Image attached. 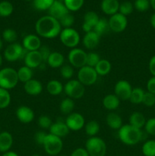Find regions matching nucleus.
I'll list each match as a JSON object with an SVG mask.
<instances>
[{
    "instance_id": "nucleus-44",
    "label": "nucleus",
    "mask_w": 155,
    "mask_h": 156,
    "mask_svg": "<svg viewBox=\"0 0 155 156\" xmlns=\"http://www.w3.org/2000/svg\"><path fill=\"white\" fill-rule=\"evenodd\" d=\"M60 74L63 79L70 80L74 75V69L71 65H63L60 68Z\"/></svg>"
},
{
    "instance_id": "nucleus-53",
    "label": "nucleus",
    "mask_w": 155,
    "mask_h": 156,
    "mask_svg": "<svg viewBox=\"0 0 155 156\" xmlns=\"http://www.w3.org/2000/svg\"><path fill=\"white\" fill-rule=\"evenodd\" d=\"M148 69L152 76H155V55L152 56L149 60Z\"/></svg>"
},
{
    "instance_id": "nucleus-43",
    "label": "nucleus",
    "mask_w": 155,
    "mask_h": 156,
    "mask_svg": "<svg viewBox=\"0 0 155 156\" xmlns=\"http://www.w3.org/2000/svg\"><path fill=\"white\" fill-rule=\"evenodd\" d=\"M59 23H60L61 26L63 27L64 28H69L71 27V26L74 24V18L72 15L68 12L65 15H64L62 18L59 20Z\"/></svg>"
},
{
    "instance_id": "nucleus-40",
    "label": "nucleus",
    "mask_w": 155,
    "mask_h": 156,
    "mask_svg": "<svg viewBox=\"0 0 155 156\" xmlns=\"http://www.w3.org/2000/svg\"><path fill=\"white\" fill-rule=\"evenodd\" d=\"M55 0H33V5L35 9L39 11L49 10Z\"/></svg>"
},
{
    "instance_id": "nucleus-47",
    "label": "nucleus",
    "mask_w": 155,
    "mask_h": 156,
    "mask_svg": "<svg viewBox=\"0 0 155 156\" xmlns=\"http://www.w3.org/2000/svg\"><path fill=\"white\" fill-rule=\"evenodd\" d=\"M144 128L146 133L155 136V117L148 119L146 121Z\"/></svg>"
},
{
    "instance_id": "nucleus-54",
    "label": "nucleus",
    "mask_w": 155,
    "mask_h": 156,
    "mask_svg": "<svg viewBox=\"0 0 155 156\" xmlns=\"http://www.w3.org/2000/svg\"><path fill=\"white\" fill-rule=\"evenodd\" d=\"M2 156H19V155H18L16 152H13V151H9V152L3 153V155Z\"/></svg>"
},
{
    "instance_id": "nucleus-36",
    "label": "nucleus",
    "mask_w": 155,
    "mask_h": 156,
    "mask_svg": "<svg viewBox=\"0 0 155 156\" xmlns=\"http://www.w3.org/2000/svg\"><path fill=\"white\" fill-rule=\"evenodd\" d=\"M141 152L144 156H155V140H150L144 142Z\"/></svg>"
},
{
    "instance_id": "nucleus-17",
    "label": "nucleus",
    "mask_w": 155,
    "mask_h": 156,
    "mask_svg": "<svg viewBox=\"0 0 155 156\" xmlns=\"http://www.w3.org/2000/svg\"><path fill=\"white\" fill-rule=\"evenodd\" d=\"M49 15L53 17L54 18L59 21L60 18H62L64 15L68 14L69 11L66 8V6L64 4L63 1H59V0H55L54 2L51 5V7L49 9Z\"/></svg>"
},
{
    "instance_id": "nucleus-29",
    "label": "nucleus",
    "mask_w": 155,
    "mask_h": 156,
    "mask_svg": "<svg viewBox=\"0 0 155 156\" xmlns=\"http://www.w3.org/2000/svg\"><path fill=\"white\" fill-rule=\"evenodd\" d=\"M94 69H95L98 76H105L110 73L112 66H111L110 62L109 60L105 59H101L99 61L98 63L97 64V66L94 67Z\"/></svg>"
},
{
    "instance_id": "nucleus-21",
    "label": "nucleus",
    "mask_w": 155,
    "mask_h": 156,
    "mask_svg": "<svg viewBox=\"0 0 155 156\" xmlns=\"http://www.w3.org/2000/svg\"><path fill=\"white\" fill-rule=\"evenodd\" d=\"M24 89L27 94L36 96L40 94L43 91V85L40 81L32 79L24 85Z\"/></svg>"
},
{
    "instance_id": "nucleus-41",
    "label": "nucleus",
    "mask_w": 155,
    "mask_h": 156,
    "mask_svg": "<svg viewBox=\"0 0 155 156\" xmlns=\"http://www.w3.org/2000/svg\"><path fill=\"white\" fill-rule=\"evenodd\" d=\"M100 59H101L98 53H95V52H89L88 53H87L86 66L94 68Z\"/></svg>"
},
{
    "instance_id": "nucleus-38",
    "label": "nucleus",
    "mask_w": 155,
    "mask_h": 156,
    "mask_svg": "<svg viewBox=\"0 0 155 156\" xmlns=\"http://www.w3.org/2000/svg\"><path fill=\"white\" fill-rule=\"evenodd\" d=\"M2 38L9 44H14L18 40V34L14 29L6 28L2 32Z\"/></svg>"
},
{
    "instance_id": "nucleus-52",
    "label": "nucleus",
    "mask_w": 155,
    "mask_h": 156,
    "mask_svg": "<svg viewBox=\"0 0 155 156\" xmlns=\"http://www.w3.org/2000/svg\"><path fill=\"white\" fill-rule=\"evenodd\" d=\"M70 156H89L85 148H77L71 153Z\"/></svg>"
},
{
    "instance_id": "nucleus-15",
    "label": "nucleus",
    "mask_w": 155,
    "mask_h": 156,
    "mask_svg": "<svg viewBox=\"0 0 155 156\" xmlns=\"http://www.w3.org/2000/svg\"><path fill=\"white\" fill-rule=\"evenodd\" d=\"M24 64L26 66L32 69L39 68L43 63L39 50L36 51H27L24 57Z\"/></svg>"
},
{
    "instance_id": "nucleus-48",
    "label": "nucleus",
    "mask_w": 155,
    "mask_h": 156,
    "mask_svg": "<svg viewBox=\"0 0 155 156\" xmlns=\"http://www.w3.org/2000/svg\"><path fill=\"white\" fill-rule=\"evenodd\" d=\"M142 104L147 107L155 106V94L148 91H145L143 98Z\"/></svg>"
},
{
    "instance_id": "nucleus-60",
    "label": "nucleus",
    "mask_w": 155,
    "mask_h": 156,
    "mask_svg": "<svg viewBox=\"0 0 155 156\" xmlns=\"http://www.w3.org/2000/svg\"><path fill=\"white\" fill-rule=\"evenodd\" d=\"M26 1H31V0H26Z\"/></svg>"
},
{
    "instance_id": "nucleus-22",
    "label": "nucleus",
    "mask_w": 155,
    "mask_h": 156,
    "mask_svg": "<svg viewBox=\"0 0 155 156\" xmlns=\"http://www.w3.org/2000/svg\"><path fill=\"white\" fill-rule=\"evenodd\" d=\"M119 5L118 0H103L100 6L103 13L112 16L118 13Z\"/></svg>"
},
{
    "instance_id": "nucleus-33",
    "label": "nucleus",
    "mask_w": 155,
    "mask_h": 156,
    "mask_svg": "<svg viewBox=\"0 0 155 156\" xmlns=\"http://www.w3.org/2000/svg\"><path fill=\"white\" fill-rule=\"evenodd\" d=\"M109 30H110V29H109V21L104 18H100L94 28V31L98 34L100 36H103V34L107 33Z\"/></svg>"
},
{
    "instance_id": "nucleus-11",
    "label": "nucleus",
    "mask_w": 155,
    "mask_h": 156,
    "mask_svg": "<svg viewBox=\"0 0 155 156\" xmlns=\"http://www.w3.org/2000/svg\"><path fill=\"white\" fill-rule=\"evenodd\" d=\"M109 21V29L115 33H121L126 29L128 26V19L126 16L119 12L110 16Z\"/></svg>"
},
{
    "instance_id": "nucleus-3",
    "label": "nucleus",
    "mask_w": 155,
    "mask_h": 156,
    "mask_svg": "<svg viewBox=\"0 0 155 156\" xmlns=\"http://www.w3.org/2000/svg\"><path fill=\"white\" fill-rule=\"evenodd\" d=\"M18 77L17 70L11 67H5L0 69V88L11 90L18 85Z\"/></svg>"
},
{
    "instance_id": "nucleus-57",
    "label": "nucleus",
    "mask_w": 155,
    "mask_h": 156,
    "mask_svg": "<svg viewBox=\"0 0 155 156\" xmlns=\"http://www.w3.org/2000/svg\"><path fill=\"white\" fill-rule=\"evenodd\" d=\"M2 62H3V58L2 56V55L0 54V67H1L2 65Z\"/></svg>"
},
{
    "instance_id": "nucleus-25",
    "label": "nucleus",
    "mask_w": 155,
    "mask_h": 156,
    "mask_svg": "<svg viewBox=\"0 0 155 156\" xmlns=\"http://www.w3.org/2000/svg\"><path fill=\"white\" fill-rule=\"evenodd\" d=\"M103 105L108 111H115L119 107L120 100L115 94H109L103 99Z\"/></svg>"
},
{
    "instance_id": "nucleus-31",
    "label": "nucleus",
    "mask_w": 155,
    "mask_h": 156,
    "mask_svg": "<svg viewBox=\"0 0 155 156\" xmlns=\"http://www.w3.org/2000/svg\"><path fill=\"white\" fill-rule=\"evenodd\" d=\"M84 130L88 136H97L98 133L100 132V124L96 120H90L85 123Z\"/></svg>"
},
{
    "instance_id": "nucleus-10",
    "label": "nucleus",
    "mask_w": 155,
    "mask_h": 156,
    "mask_svg": "<svg viewBox=\"0 0 155 156\" xmlns=\"http://www.w3.org/2000/svg\"><path fill=\"white\" fill-rule=\"evenodd\" d=\"M87 53L81 48L71 49L68 54V60L70 65L74 68L81 69L86 66Z\"/></svg>"
},
{
    "instance_id": "nucleus-9",
    "label": "nucleus",
    "mask_w": 155,
    "mask_h": 156,
    "mask_svg": "<svg viewBox=\"0 0 155 156\" xmlns=\"http://www.w3.org/2000/svg\"><path fill=\"white\" fill-rule=\"evenodd\" d=\"M24 47L22 45L18 44V43H14L11 44L8 46L4 51V57L8 62H16L19 59L24 57L26 53Z\"/></svg>"
},
{
    "instance_id": "nucleus-35",
    "label": "nucleus",
    "mask_w": 155,
    "mask_h": 156,
    "mask_svg": "<svg viewBox=\"0 0 155 156\" xmlns=\"http://www.w3.org/2000/svg\"><path fill=\"white\" fill-rule=\"evenodd\" d=\"M12 101L9 91L0 88V109H5L9 106Z\"/></svg>"
},
{
    "instance_id": "nucleus-32",
    "label": "nucleus",
    "mask_w": 155,
    "mask_h": 156,
    "mask_svg": "<svg viewBox=\"0 0 155 156\" xmlns=\"http://www.w3.org/2000/svg\"><path fill=\"white\" fill-rule=\"evenodd\" d=\"M74 108V100L70 98H65L61 101L59 105V110L64 114H70L72 113Z\"/></svg>"
},
{
    "instance_id": "nucleus-51",
    "label": "nucleus",
    "mask_w": 155,
    "mask_h": 156,
    "mask_svg": "<svg viewBox=\"0 0 155 156\" xmlns=\"http://www.w3.org/2000/svg\"><path fill=\"white\" fill-rule=\"evenodd\" d=\"M147 91L155 94V76H152L147 82Z\"/></svg>"
},
{
    "instance_id": "nucleus-30",
    "label": "nucleus",
    "mask_w": 155,
    "mask_h": 156,
    "mask_svg": "<svg viewBox=\"0 0 155 156\" xmlns=\"http://www.w3.org/2000/svg\"><path fill=\"white\" fill-rule=\"evenodd\" d=\"M17 73H18V80H19V82H23V83H25V82H28L29 80L33 79V69L26 66H21V68H19Z\"/></svg>"
},
{
    "instance_id": "nucleus-5",
    "label": "nucleus",
    "mask_w": 155,
    "mask_h": 156,
    "mask_svg": "<svg viewBox=\"0 0 155 156\" xmlns=\"http://www.w3.org/2000/svg\"><path fill=\"white\" fill-rule=\"evenodd\" d=\"M43 147L46 153L49 155L56 156L62 152L63 142L59 137L56 136L51 133H47L43 144Z\"/></svg>"
},
{
    "instance_id": "nucleus-13",
    "label": "nucleus",
    "mask_w": 155,
    "mask_h": 156,
    "mask_svg": "<svg viewBox=\"0 0 155 156\" xmlns=\"http://www.w3.org/2000/svg\"><path fill=\"white\" fill-rule=\"evenodd\" d=\"M131 84L126 80H119L115 83L114 87V94L119 98L120 101L129 100L132 91Z\"/></svg>"
},
{
    "instance_id": "nucleus-16",
    "label": "nucleus",
    "mask_w": 155,
    "mask_h": 156,
    "mask_svg": "<svg viewBox=\"0 0 155 156\" xmlns=\"http://www.w3.org/2000/svg\"><path fill=\"white\" fill-rule=\"evenodd\" d=\"M16 117L18 120L22 123H30L33 120L35 117L34 112L30 107L20 106L16 110Z\"/></svg>"
},
{
    "instance_id": "nucleus-23",
    "label": "nucleus",
    "mask_w": 155,
    "mask_h": 156,
    "mask_svg": "<svg viewBox=\"0 0 155 156\" xmlns=\"http://www.w3.org/2000/svg\"><path fill=\"white\" fill-rule=\"evenodd\" d=\"M13 136L8 131L0 133V152H7L10 151L13 145Z\"/></svg>"
},
{
    "instance_id": "nucleus-18",
    "label": "nucleus",
    "mask_w": 155,
    "mask_h": 156,
    "mask_svg": "<svg viewBox=\"0 0 155 156\" xmlns=\"http://www.w3.org/2000/svg\"><path fill=\"white\" fill-rule=\"evenodd\" d=\"M100 37L101 36H100L98 34H97L94 30H91L88 33H85L82 39V44L84 47L88 50H94L100 44Z\"/></svg>"
},
{
    "instance_id": "nucleus-1",
    "label": "nucleus",
    "mask_w": 155,
    "mask_h": 156,
    "mask_svg": "<svg viewBox=\"0 0 155 156\" xmlns=\"http://www.w3.org/2000/svg\"><path fill=\"white\" fill-rule=\"evenodd\" d=\"M35 30L40 37L53 39L59 36L62 31V26L57 19L48 15L37 20L35 24Z\"/></svg>"
},
{
    "instance_id": "nucleus-55",
    "label": "nucleus",
    "mask_w": 155,
    "mask_h": 156,
    "mask_svg": "<svg viewBox=\"0 0 155 156\" xmlns=\"http://www.w3.org/2000/svg\"><path fill=\"white\" fill-rule=\"evenodd\" d=\"M150 24H151L152 27L155 29V13L153 14L150 17Z\"/></svg>"
},
{
    "instance_id": "nucleus-42",
    "label": "nucleus",
    "mask_w": 155,
    "mask_h": 156,
    "mask_svg": "<svg viewBox=\"0 0 155 156\" xmlns=\"http://www.w3.org/2000/svg\"><path fill=\"white\" fill-rule=\"evenodd\" d=\"M134 6L132 2L129 1L123 2L119 5V12L122 15L127 16V15H131L133 12Z\"/></svg>"
},
{
    "instance_id": "nucleus-14",
    "label": "nucleus",
    "mask_w": 155,
    "mask_h": 156,
    "mask_svg": "<svg viewBox=\"0 0 155 156\" xmlns=\"http://www.w3.org/2000/svg\"><path fill=\"white\" fill-rule=\"evenodd\" d=\"M41 40L40 37L37 34L26 35L22 41V47L27 51H36L39 50L41 47Z\"/></svg>"
},
{
    "instance_id": "nucleus-45",
    "label": "nucleus",
    "mask_w": 155,
    "mask_h": 156,
    "mask_svg": "<svg viewBox=\"0 0 155 156\" xmlns=\"http://www.w3.org/2000/svg\"><path fill=\"white\" fill-rule=\"evenodd\" d=\"M37 123L41 129H50V126L53 124V121H52L50 117H49L48 116L42 115L38 118Z\"/></svg>"
},
{
    "instance_id": "nucleus-4",
    "label": "nucleus",
    "mask_w": 155,
    "mask_h": 156,
    "mask_svg": "<svg viewBox=\"0 0 155 156\" xmlns=\"http://www.w3.org/2000/svg\"><path fill=\"white\" fill-rule=\"evenodd\" d=\"M85 149L89 156H105L107 147L103 139L98 136H93L87 140Z\"/></svg>"
},
{
    "instance_id": "nucleus-28",
    "label": "nucleus",
    "mask_w": 155,
    "mask_h": 156,
    "mask_svg": "<svg viewBox=\"0 0 155 156\" xmlns=\"http://www.w3.org/2000/svg\"><path fill=\"white\" fill-rule=\"evenodd\" d=\"M46 90L51 95L56 96L60 94L63 91L64 86L59 81L56 79H52L49 81L46 85Z\"/></svg>"
},
{
    "instance_id": "nucleus-2",
    "label": "nucleus",
    "mask_w": 155,
    "mask_h": 156,
    "mask_svg": "<svg viewBox=\"0 0 155 156\" xmlns=\"http://www.w3.org/2000/svg\"><path fill=\"white\" fill-rule=\"evenodd\" d=\"M120 141L126 146H135L144 140V133L141 129L134 127L132 125H122L118 130Z\"/></svg>"
},
{
    "instance_id": "nucleus-61",
    "label": "nucleus",
    "mask_w": 155,
    "mask_h": 156,
    "mask_svg": "<svg viewBox=\"0 0 155 156\" xmlns=\"http://www.w3.org/2000/svg\"><path fill=\"white\" fill-rule=\"evenodd\" d=\"M61 156H67V155H61Z\"/></svg>"
},
{
    "instance_id": "nucleus-24",
    "label": "nucleus",
    "mask_w": 155,
    "mask_h": 156,
    "mask_svg": "<svg viewBox=\"0 0 155 156\" xmlns=\"http://www.w3.org/2000/svg\"><path fill=\"white\" fill-rule=\"evenodd\" d=\"M65 62V57L61 53L57 51L51 52L48 59H47V64L49 66L53 69L61 68L64 65Z\"/></svg>"
},
{
    "instance_id": "nucleus-27",
    "label": "nucleus",
    "mask_w": 155,
    "mask_h": 156,
    "mask_svg": "<svg viewBox=\"0 0 155 156\" xmlns=\"http://www.w3.org/2000/svg\"><path fill=\"white\" fill-rule=\"evenodd\" d=\"M106 124L109 128L115 130H119L122 126V117L118 114L111 112L106 117Z\"/></svg>"
},
{
    "instance_id": "nucleus-7",
    "label": "nucleus",
    "mask_w": 155,
    "mask_h": 156,
    "mask_svg": "<svg viewBox=\"0 0 155 156\" xmlns=\"http://www.w3.org/2000/svg\"><path fill=\"white\" fill-rule=\"evenodd\" d=\"M84 87L78 79H70L64 85L63 91L68 98L73 100L80 99L85 93Z\"/></svg>"
},
{
    "instance_id": "nucleus-8",
    "label": "nucleus",
    "mask_w": 155,
    "mask_h": 156,
    "mask_svg": "<svg viewBox=\"0 0 155 156\" xmlns=\"http://www.w3.org/2000/svg\"><path fill=\"white\" fill-rule=\"evenodd\" d=\"M98 75L95 69L88 66H84L79 69L78 73V80L84 86H90L95 84Z\"/></svg>"
},
{
    "instance_id": "nucleus-56",
    "label": "nucleus",
    "mask_w": 155,
    "mask_h": 156,
    "mask_svg": "<svg viewBox=\"0 0 155 156\" xmlns=\"http://www.w3.org/2000/svg\"><path fill=\"white\" fill-rule=\"evenodd\" d=\"M150 6L155 10V0H150Z\"/></svg>"
},
{
    "instance_id": "nucleus-12",
    "label": "nucleus",
    "mask_w": 155,
    "mask_h": 156,
    "mask_svg": "<svg viewBox=\"0 0 155 156\" xmlns=\"http://www.w3.org/2000/svg\"><path fill=\"white\" fill-rule=\"evenodd\" d=\"M70 131H79L84 127V117L80 113H71L67 116L65 121Z\"/></svg>"
},
{
    "instance_id": "nucleus-59",
    "label": "nucleus",
    "mask_w": 155,
    "mask_h": 156,
    "mask_svg": "<svg viewBox=\"0 0 155 156\" xmlns=\"http://www.w3.org/2000/svg\"><path fill=\"white\" fill-rule=\"evenodd\" d=\"M31 156H42V155H38V154H35V155H31Z\"/></svg>"
},
{
    "instance_id": "nucleus-49",
    "label": "nucleus",
    "mask_w": 155,
    "mask_h": 156,
    "mask_svg": "<svg viewBox=\"0 0 155 156\" xmlns=\"http://www.w3.org/2000/svg\"><path fill=\"white\" fill-rule=\"evenodd\" d=\"M47 133L44 131H38L35 133L34 135V141L39 146H42L43 144V142L45 140L46 136Z\"/></svg>"
},
{
    "instance_id": "nucleus-39",
    "label": "nucleus",
    "mask_w": 155,
    "mask_h": 156,
    "mask_svg": "<svg viewBox=\"0 0 155 156\" xmlns=\"http://www.w3.org/2000/svg\"><path fill=\"white\" fill-rule=\"evenodd\" d=\"M63 2L69 12H76L83 6L84 0H63Z\"/></svg>"
},
{
    "instance_id": "nucleus-50",
    "label": "nucleus",
    "mask_w": 155,
    "mask_h": 156,
    "mask_svg": "<svg viewBox=\"0 0 155 156\" xmlns=\"http://www.w3.org/2000/svg\"><path fill=\"white\" fill-rule=\"evenodd\" d=\"M39 52L43 59V62H46L47 59H48L49 56H50V53H51V51L50 50L49 47H46V46H41V47L39 50Z\"/></svg>"
},
{
    "instance_id": "nucleus-19",
    "label": "nucleus",
    "mask_w": 155,
    "mask_h": 156,
    "mask_svg": "<svg viewBox=\"0 0 155 156\" xmlns=\"http://www.w3.org/2000/svg\"><path fill=\"white\" fill-rule=\"evenodd\" d=\"M99 18L98 15L96 12L91 11L88 12L84 16V22L82 24V29L85 33L94 30V27L98 22Z\"/></svg>"
},
{
    "instance_id": "nucleus-62",
    "label": "nucleus",
    "mask_w": 155,
    "mask_h": 156,
    "mask_svg": "<svg viewBox=\"0 0 155 156\" xmlns=\"http://www.w3.org/2000/svg\"><path fill=\"white\" fill-rule=\"evenodd\" d=\"M0 133H1V130H0Z\"/></svg>"
},
{
    "instance_id": "nucleus-46",
    "label": "nucleus",
    "mask_w": 155,
    "mask_h": 156,
    "mask_svg": "<svg viewBox=\"0 0 155 156\" xmlns=\"http://www.w3.org/2000/svg\"><path fill=\"white\" fill-rule=\"evenodd\" d=\"M134 6L138 12H146L147 10H148L150 6V0H135Z\"/></svg>"
},
{
    "instance_id": "nucleus-58",
    "label": "nucleus",
    "mask_w": 155,
    "mask_h": 156,
    "mask_svg": "<svg viewBox=\"0 0 155 156\" xmlns=\"http://www.w3.org/2000/svg\"><path fill=\"white\" fill-rule=\"evenodd\" d=\"M2 46H3V44H2V40L0 39V50H1L2 48Z\"/></svg>"
},
{
    "instance_id": "nucleus-20",
    "label": "nucleus",
    "mask_w": 155,
    "mask_h": 156,
    "mask_svg": "<svg viewBox=\"0 0 155 156\" xmlns=\"http://www.w3.org/2000/svg\"><path fill=\"white\" fill-rule=\"evenodd\" d=\"M49 130H50V133L61 139L68 136L70 132L67 125L63 121H56L53 123Z\"/></svg>"
},
{
    "instance_id": "nucleus-37",
    "label": "nucleus",
    "mask_w": 155,
    "mask_h": 156,
    "mask_svg": "<svg viewBox=\"0 0 155 156\" xmlns=\"http://www.w3.org/2000/svg\"><path fill=\"white\" fill-rule=\"evenodd\" d=\"M14 11V7L12 3L9 1L0 2V17L10 16Z\"/></svg>"
},
{
    "instance_id": "nucleus-34",
    "label": "nucleus",
    "mask_w": 155,
    "mask_h": 156,
    "mask_svg": "<svg viewBox=\"0 0 155 156\" xmlns=\"http://www.w3.org/2000/svg\"><path fill=\"white\" fill-rule=\"evenodd\" d=\"M144 93H145V91H144L141 88H138V87L134 88L133 89H132L129 101H130L131 103H132L133 105H140V104H142Z\"/></svg>"
},
{
    "instance_id": "nucleus-26",
    "label": "nucleus",
    "mask_w": 155,
    "mask_h": 156,
    "mask_svg": "<svg viewBox=\"0 0 155 156\" xmlns=\"http://www.w3.org/2000/svg\"><path fill=\"white\" fill-rule=\"evenodd\" d=\"M146 121L147 120L144 114L138 111L133 112L129 117V124L140 129L144 127Z\"/></svg>"
},
{
    "instance_id": "nucleus-6",
    "label": "nucleus",
    "mask_w": 155,
    "mask_h": 156,
    "mask_svg": "<svg viewBox=\"0 0 155 156\" xmlns=\"http://www.w3.org/2000/svg\"><path fill=\"white\" fill-rule=\"evenodd\" d=\"M59 37L62 44L66 47L71 49L75 48L81 41L79 33L72 27L62 29Z\"/></svg>"
}]
</instances>
